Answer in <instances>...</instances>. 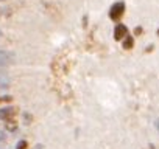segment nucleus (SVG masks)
<instances>
[{"mask_svg": "<svg viewBox=\"0 0 159 149\" xmlns=\"http://www.w3.org/2000/svg\"><path fill=\"white\" fill-rule=\"evenodd\" d=\"M123 13H125V3L120 0V2H116L111 6V10H109V19L111 20H119L123 16Z\"/></svg>", "mask_w": 159, "mask_h": 149, "instance_id": "nucleus-1", "label": "nucleus"}, {"mask_svg": "<svg viewBox=\"0 0 159 149\" xmlns=\"http://www.w3.org/2000/svg\"><path fill=\"white\" fill-rule=\"evenodd\" d=\"M14 62H16L14 53L7 51V50H0V67H8V65H13Z\"/></svg>", "mask_w": 159, "mask_h": 149, "instance_id": "nucleus-2", "label": "nucleus"}, {"mask_svg": "<svg viewBox=\"0 0 159 149\" xmlns=\"http://www.w3.org/2000/svg\"><path fill=\"white\" fill-rule=\"evenodd\" d=\"M126 34H128V28H126L123 23L116 25V28H114V39H116L117 42L123 40V39L126 37Z\"/></svg>", "mask_w": 159, "mask_h": 149, "instance_id": "nucleus-3", "label": "nucleus"}, {"mask_svg": "<svg viewBox=\"0 0 159 149\" xmlns=\"http://www.w3.org/2000/svg\"><path fill=\"white\" fill-rule=\"evenodd\" d=\"M16 115V109L14 107H5V109H0V120H11Z\"/></svg>", "mask_w": 159, "mask_h": 149, "instance_id": "nucleus-4", "label": "nucleus"}, {"mask_svg": "<svg viewBox=\"0 0 159 149\" xmlns=\"http://www.w3.org/2000/svg\"><path fill=\"white\" fill-rule=\"evenodd\" d=\"M10 86H11L10 76H8L7 73L0 71V90H7V89H10Z\"/></svg>", "mask_w": 159, "mask_h": 149, "instance_id": "nucleus-5", "label": "nucleus"}, {"mask_svg": "<svg viewBox=\"0 0 159 149\" xmlns=\"http://www.w3.org/2000/svg\"><path fill=\"white\" fill-rule=\"evenodd\" d=\"M122 47H123V50H131V48L134 47V39H133L131 36H128V34H126V37L123 39Z\"/></svg>", "mask_w": 159, "mask_h": 149, "instance_id": "nucleus-6", "label": "nucleus"}, {"mask_svg": "<svg viewBox=\"0 0 159 149\" xmlns=\"http://www.w3.org/2000/svg\"><path fill=\"white\" fill-rule=\"evenodd\" d=\"M7 127H8L10 130H14V129L17 127V124L14 123V118H11V120H7Z\"/></svg>", "mask_w": 159, "mask_h": 149, "instance_id": "nucleus-7", "label": "nucleus"}, {"mask_svg": "<svg viewBox=\"0 0 159 149\" xmlns=\"http://www.w3.org/2000/svg\"><path fill=\"white\" fill-rule=\"evenodd\" d=\"M16 149H28V143L25 140H20L17 144H16Z\"/></svg>", "mask_w": 159, "mask_h": 149, "instance_id": "nucleus-8", "label": "nucleus"}, {"mask_svg": "<svg viewBox=\"0 0 159 149\" xmlns=\"http://www.w3.org/2000/svg\"><path fill=\"white\" fill-rule=\"evenodd\" d=\"M142 33H143V30H142V27H137V28L134 30V34H136V36H139V34H142Z\"/></svg>", "mask_w": 159, "mask_h": 149, "instance_id": "nucleus-9", "label": "nucleus"}, {"mask_svg": "<svg viewBox=\"0 0 159 149\" xmlns=\"http://www.w3.org/2000/svg\"><path fill=\"white\" fill-rule=\"evenodd\" d=\"M153 48H154V45H153V44H150V45L145 48V51H147V53H151V50H153Z\"/></svg>", "mask_w": 159, "mask_h": 149, "instance_id": "nucleus-10", "label": "nucleus"}, {"mask_svg": "<svg viewBox=\"0 0 159 149\" xmlns=\"http://www.w3.org/2000/svg\"><path fill=\"white\" fill-rule=\"evenodd\" d=\"M2 140H5V134H3L2 130H0V141H2Z\"/></svg>", "mask_w": 159, "mask_h": 149, "instance_id": "nucleus-11", "label": "nucleus"}, {"mask_svg": "<svg viewBox=\"0 0 159 149\" xmlns=\"http://www.w3.org/2000/svg\"><path fill=\"white\" fill-rule=\"evenodd\" d=\"M154 126H156V129H157V130H159V118H157V120H156V121H154Z\"/></svg>", "mask_w": 159, "mask_h": 149, "instance_id": "nucleus-12", "label": "nucleus"}, {"mask_svg": "<svg viewBox=\"0 0 159 149\" xmlns=\"http://www.w3.org/2000/svg\"><path fill=\"white\" fill-rule=\"evenodd\" d=\"M0 37H2V31H0Z\"/></svg>", "mask_w": 159, "mask_h": 149, "instance_id": "nucleus-13", "label": "nucleus"}, {"mask_svg": "<svg viewBox=\"0 0 159 149\" xmlns=\"http://www.w3.org/2000/svg\"><path fill=\"white\" fill-rule=\"evenodd\" d=\"M0 101H3V100H2V96H0Z\"/></svg>", "mask_w": 159, "mask_h": 149, "instance_id": "nucleus-14", "label": "nucleus"}, {"mask_svg": "<svg viewBox=\"0 0 159 149\" xmlns=\"http://www.w3.org/2000/svg\"><path fill=\"white\" fill-rule=\"evenodd\" d=\"M157 36H159V30H157Z\"/></svg>", "mask_w": 159, "mask_h": 149, "instance_id": "nucleus-15", "label": "nucleus"}, {"mask_svg": "<svg viewBox=\"0 0 159 149\" xmlns=\"http://www.w3.org/2000/svg\"><path fill=\"white\" fill-rule=\"evenodd\" d=\"M0 2H3V0H0Z\"/></svg>", "mask_w": 159, "mask_h": 149, "instance_id": "nucleus-16", "label": "nucleus"}]
</instances>
